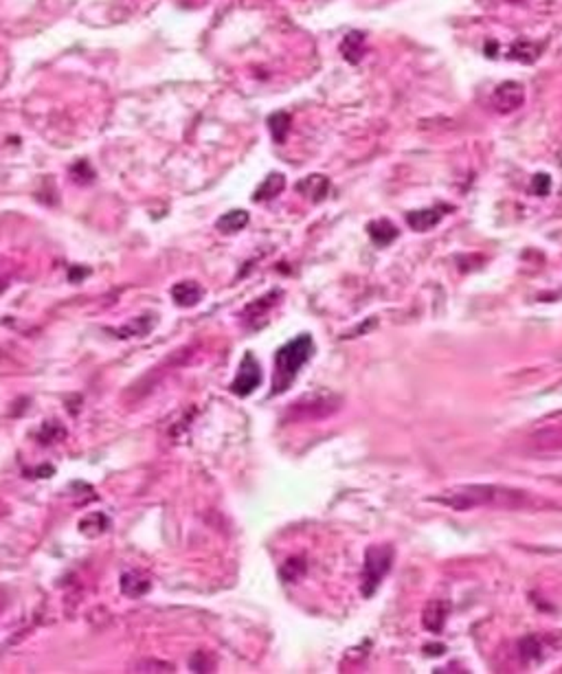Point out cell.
Instances as JSON below:
<instances>
[{
  "mask_svg": "<svg viewBox=\"0 0 562 674\" xmlns=\"http://www.w3.org/2000/svg\"><path fill=\"white\" fill-rule=\"evenodd\" d=\"M66 437V428L60 422H44L42 428L38 431V440L42 444H56Z\"/></svg>",
  "mask_w": 562,
  "mask_h": 674,
  "instance_id": "19",
  "label": "cell"
},
{
  "mask_svg": "<svg viewBox=\"0 0 562 674\" xmlns=\"http://www.w3.org/2000/svg\"><path fill=\"white\" fill-rule=\"evenodd\" d=\"M532 189L538 193V196H547L549 189H551V178L547 174H536L534 176V183H532Z\"/></svg>",
  "mask_w": 562,
  "mask_h": 674,
  "instance_id": "22",
  "label": "cell"
},
{
  "mask_svg": "<svg viewBox=\"0 0 562 674\" xmlns=\"http://www.w3.org/2000/svg\"><path fill=\"white\" fill-rule=\"evenodd\" d=\"M297 191L307 196L312 203H321V200L328 196V191H330V180L325 176H321V174L305 176L297 183Z\"/></svg>",
  "mask_w": 562,
  "mask_h": 674,
  "instance_id": "9",
  "label": "cell"
},
{
  "mask_svg": "<svg viewBox=\"0 0 562 674\" xmlns=\"http://www.w3.org/2000/svg\"><path fill=\"white\" fill-rule=\"evenodd\" d=\"M205 290L196 281H180L172 288V299L180 307H193L203 301Z\"/></svg>",
  "mask_w": 562,
  "mask_h": 674,
  "instance_id": "7",
  "label": "cell"
},
{
  "mask_svg": "<svg viewBox=\"0 0 562 674\" xmlns=\"http://www.w3.org/2000/svg\"><path fill=\"white\" fill-rule=\"evenodd\" d=\"M510 3H518V0H510Z\"/></svg>",
  "mask_w": 562,
  "mask_h": 674,
  "instance_id": "23",
  "label": "cell"
},
{
  "mask_svg": "<svg viewBox=\"0 0 562 674\" xmlns=\"http://www.w3.org/2000/svg\"><path fill=\"white\" fill-rule=\"evenodd\" d=\"M448 604L446 602H430L426 613H424V626L433 632H440L444 622H446V615H448Z\"/></svg>",
  "mask_w": 562,
  "mask_h": 674,
  "instance_id": "17",
  "label": "cell"
},
{
  "mask_svg": "<svg viewBox=\"0 0 562 674\" xmlns=\"http://www.w3.org/2000/svg\"><path fill=\"white\" fill-rule=\"evenodd\" d=\"M176 668L167 661H156V659H150V661H141L139 666H134L132 672H174Z\"/></svg>",
  "mask_w": 562,
  "mask_h": 674,
  "instance_id": "21",
  "label": "cell"
},
{
  "mask_svg": "<svg viewBox=\"0 0 562 674\" xmlns=\"http://www.w3.org/2000/svg\"><path fill=\"white\" fill-rule=\"evenodd\" d=\"M444 505H450L455 509H473V507H530L536 501L521 490H510V488H499V485H466L450 490L442 497H435Z\"/></svg>",
  "mask_w": 562,
  "mask_h": 674,
  "instance_id": "1",
  "label": "cell"
},
{
  "mask_svg": "<svg viewBox=\"0 0 562 674\" xmlns=\"http://www.w3.org/2000/svg\"><path fill=\"white\" fill-rule=\"evenodd\" d=\"M290 123H293V119H290V115L283 113V110L273 113V115L268 117V130H270V136H273V141H275L277 145H283V143H286L288 132H290Z\"/></svg>",
  "mask_w": 562,
  "mask_h": 674,
  "instance_id": "15",
  "label": "cell"
},
{
  "mask_svg": "<svg viewBox=\"0 0 562 674\" xmlns=\"http://www.w3.org/2000/svg\"><path fill=\"white\" fill-rule=\"evenodd\" d=\"M154 317H136L130 323H125L123 327H110V334H115L117 338H141L148 336L154 330Z\"/></svg>",
  "mask_w": 562,
  "mask_h": 674,
  "instance_id": "8",
  "label": "cell"
},
{
  "mask_svg": "<svg viewBox=\"0 0 562 674\" xmlns=\"http://www.w3.org/2000/svg\"><path fill=\"white\" fill-rule=\"evenodd\" d=\"M369 238L378 244V246H389L395 238H397V229L389 222V220H376L367 224Z\"/></svg>",
  "mask_w": 562,
  "mask_h": 674,
  "instance_id": "14",
  "label": "cell"
},
{
  "mask_svg": "<svg viewBox=\"0 0 562 674\" xmlns=\"http://www.w3.org/2000/svg\"><path fill=\"white\" fill-rule=\"evenodd\" d=\"M542 53V44H536L532 40H516L512 46H510V58L512 60H518L523 64H534Z\"/></svg>",
  "mask_w": 562,
  "mask_h": 674,
  "instance_id": "13",
  "label": "cell"
},
{
  "mask_svg": "<svg viewBox=\"0 0 562 674\" xmlns=\"http://www.w3.org/2000/svg\"><path fill=\"white\" fill-rule=\"evenodd\" d=\"M152 589V582L148 576H143L139 571H125L121 576V593L128 597H141L148 595Z\"/></svg>",
  "mask_w": 562,
  "mask_h": 674,
  "instance_id": "11",
  "label": "cell"
},
{
  "mask_svg": "<svg viewBox=\"0 0 562 674\" xmlns=\"http://www.w3.org/2000/svg\"><path fill=\"white\" fill-rule=\"evenodd\" d=\"M286 187V176L275 172V174H268L264 178V183L257 187V191L253 193V203H264V200H270V198H277Z\"/></svg>",
  "mask_w": 562,
  "mask_h": 674,
  "instance_id": "12",
  "label": "cell"
},
{
  "mask_svg": "<svg viewBox=\"0 0 562 674\" xmlns=\"http://www.w3.org/2000/svg\"><path fill=\"white\" fill-rule=\"evenodd\" d=\"M70 176L75 178V183L86 185V183H93L95 172H93V167L88 165V160H79V163H75V165L70 167Z\"/></svg>",
  "mask_w": 562,
  "mask_h": 674,
  "instance_id": "20",
  "label": "cell"
},
{
  "mask_svg": "<svg viewBox=\"0 0 562 674\" xmlns=\"http://www.w3.org/2000/svg\"><path fill=\"white\" fill-rule=\"evenodd\" d=\"M340 53H343V58H345L350 64H358L362 58H365V53H367V38H365V33L350 31L345 38H343Z\"/></svg>",
  "mask_w": 562,
  "mask_h": 674,
  "instance_id": "6",
  "label": "cell"
},
{
  "mask_svg": "<svg viewBox=\"0 0 562 674\" xmlns=\"http://www.w3.org/2000/svg\"><path fill=\"white\" fill-rule=\"evenodd\" d=\"M391 562H393V549L389 545H380V547L373 545V547L367 549L365 564H362V593L367 597L373 595L383 578L389 573Z\"/></svg>",
  "mask_w": 562,
  "mask_h": 674,
  "instance_id": "3",
  "label": "cell"
},
{
  "mask_svg": "<svg viewBox=\"0 0 562 674\" xmlns=\"http://www.w3.org/2000/svg\"><path fill=\"white\" fill-rule=\"evenodd\" d=\"M312 354H314V341L310 334H301L295 341L286 343L283 348H279L275 354V378H273V391H270V395H279L293 385L299 369L310 360Z\"/></svg>",
  "mask_w": 562,
  "mask_h": 674,
  "instance_id": "2",
  "label": "cell"
},
{
  "mask_svg": "<svg viewBox=\"0 0 562 674\" xmlns=\"http://www.w3.org/2000/svg\"><path fill=\"white\" fill-rule=\"evenodd\" d=\"M246 224H248V213L244 209H233L215 222L217 231H222V233H238Z\"/></svg>",
  "mask_w": 562,
  "mask_h": 674,
  "instance_id": "16",
  "label": "cell"
},
{
  "mask_svg": "<svg viewBox=\"0 0 562 674\" xmlns=\"http://www.w3.org/2000/svg\"><path fill=\"white\" fill-rule=\"evenodd\" d=\"M108 525H110V521L97 512V514H88L86 519H82L79 530H82V534H88V536H99L108 530Z\"/></svg>",
  "mask_w": 562,
  "mask_h": 674,
  "instance_id": "18",
  "label": "cell"
},
{
  "mask_svg": "<svg viewBox=\"0 0 562 674\" xmlns=\"http://www.w3.org/2000/svg\"><path fill=\"white\" fill-rule=\"evenodd\" d=\"M446 207H433V209H420V211H411L407 215V222L413 231L424 233L428 229H433L444 217Z\"/></svg>",
  "mask_w": 562,
  "mask_h": 674,
  "instance_id": "10",
  "label": "cell"
},
{
  "mask_svg": "<svg viewBox=\"0 0 562 674\" xmlns=\"http://www.w3.org/2000/svg\"><path fill=\"white\" fill-rule=\"evenodd\" d=\"M525 103V88L518 82H503L497 86L494 95H492V106L494 110L501 115L514 113Z\"/></svg>",
  "mask_w": 562,
  "mask_h": 674,
  "instance_id": "5",
  "label": "cell"
},
{
  "mask_svg": "<svg viewBox=\"0 0 562 674\" xmlns=\"http://www.w3.org/2000/svg\"><path fill=\"white\" fill-rule=\"evenodd\" d=\"M262 385V367L257 358L253 356L250 352L244 354L242 362H240V369H238V376H235L233 385H231V391L240 398H246L255 391L257 387Z\"/></svg>",
  "mask_w": 562,
  "mask_h": 674,
  "instance_id": "4",
  "label": "cell"
}]
</instances>
